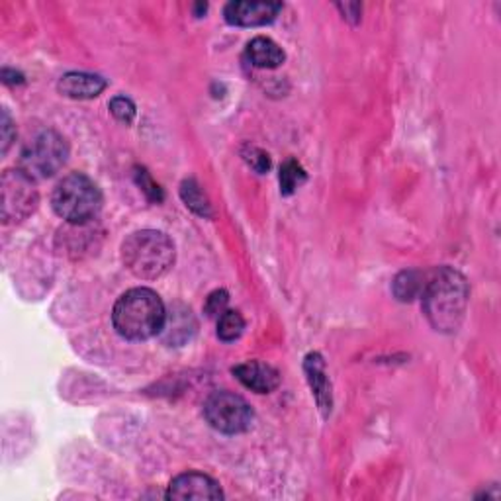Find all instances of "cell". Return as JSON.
Instances as JSON below:
<instances>
[{
    "mask_svg": "<svg viewBox=\"0 0 501 501\" xmlns=\"http://www.w3.org/2000/svg\"><path fill=\"white\" fill-rule=\"evenodd\" d=\"M421 296L429 323L441 333H455L465 320L470 296L465 276L451 267L433 271Z\"/></svg>",
    "mask_w": 501,
    "mask_h": 501,
    "instance_id": "cell-1",
    "label": "cell"
},
{
    "mask_svg": "<svg viewBox=\"0 0 501 501\" xmlns=\"http://www.w3.org/2000/svg\"><path fill=\"white\" fill-rule=\"evenodd\" d=\"M167 310L151 288H131L116 302L112 322L116 332L129 341H145L163 332Z\"/></svg>",
    "mask_w": 501,
    "mask_h": 501,
    "instance_id": "cell-2",
    "label": "cell"
},
{
    "mask_svg": "<svg viewBox=\"0 0 501 501\" xmlns=\"http://www.w3.org/2000/svg\"><path fill=\"white\" fill-rule=\"evenodd\" d=\"M122 261L141 281L161 279L175 265V243L163 231L141 230L124 241Z\"/></svg>",
    "mask_w": 501,
    "mask_h": 501,
    "instance_id": "cell-3",
    "label": "cell"
},
{
    "mask_svg": "<svg viewBox=\"0 0 501 501\" xmlns=\"http://www.w3.org/2000/svg\"><path fill=\"white\" fill-rule=\"evenodd\" d=\"M51 206L56 214L73 226L95 220L102 208V192L97 182L83 173H73L61 179L51 194Z\"/></svg>",
    "mask_w": 501,
    "mask_h": 501,
    "instance_id": "cell-4",
    "label": "cell"
},
{
    "mask_svg": "<svg viewBox=\"0 0 501 501\" xmlns=\"http://www.w3.org/2000/svg\"><path fill=\"white\" fill-rule=\"evenodd\" d=\"M69 157V145L56 129H44L34 136L22 151L20 169L36 179H49L63 169Z\"/></svg>",
    "mask_w": 501,
    "mask_h": 501,
    "instance_id": "cell-5",
    "label": "cell"
},
{
    "mask_svg": "<svg viewBox=\"0 0 501 501\" xmlns=\"http://www.w3.org/2000/svg\"><path fill=\"white\" fill-rule=\"evenodd\" d=\"M39 204L36 180L22 169L5 170L0 179V214L5 223H18L30 218Z\"/></svg>",
    "mask_w": 501,
    "mask_h": 501,
    "instance_id": "cell-6",
    "label": "cell"
},
{
    "mask_svg": "<svg viewBox=\"0 0 501 501\" xmlns=\"http://www.w3.org/2000/svg\"><path fill=\"white\" fill-rule=\"evenodd\" d=\"M204 417L216 431L226 435L245 433L253 425L255 414L245 398L233 392H214L204 404Z\"/></svg>",
    "mask_w": 501,
    "mask_h": 501,
    "instance_id": "cell-7",
    "label": "cell"
},
{
    "mask_svg": "<svg viewBox=\"0 0 501 501\" xmlns=\"http://www.w3.org/2000/svg\"><path fill=\"white\" fill-rule=\"evenodd\" d=\"M282 3H269V0H237L230 3L223 10L226 22L231 26H241V28H257V26H267L281 15Z\"/></svg>",
    "mask_w": 501,
    "mask_h": 501,
    "instance_id": "cell-8",
    "label": "cell"
},
{
    "mask_svg": "<svg viewBox=\"0 0 501 501\" xmlns=\"http://www.w3.org/2000/svg\"><path fill=\"white\" fill-rule=\"evenodd\" d=\"M167 499L189 501V499H202V501H216L223 499V492L220 484L206 476L202 472H184L177 476L169 486Z\"/></svg>",
    "mask_w": 501,
    "mask_h": 501,
    "instance_id": "cell-9",
    "label": "cell"
},
{
    "mask_svg": "<svg viewBox=\"0 0 501 501\" xmlns=\"http://www.w3.org/2000/svg\"><path fill=\"white\" fill-rule=\"evenodd\" d=\"M304 373H306L313 398L320 405L322 415L327 417L332 414V407H333V394H332V382H329V376L325 373V363L320 353L308 354L304 361Z\"/></svg>",
    "mask_w": 501,
    "mask_h": 501,
    "instance_id": "cell-10",
    "label": "cell"
},
{
    "mask_svg": "<svg viewBox=\"0 0 501 501\" xmlns=\"http://www.w3.org/2000/svg\"><path fill=\"white\" fill-rule=\"evenodd\" d=\"M231 373L245 388L253 390L257 394H269V392L279 388V384H281V374L276 373V368H272L265 363H259V361H249L243 364H237V366H233Z\"/></svg>",
    "mask_w": 501,
    "mask_h": 501,
    "instance_id": "cell-11",
    "label": "cell"
},
{
    "mask_svg": "<svg viewBox=\"0 0 501 501\" xmlns=\"http://www.w3.org/2000/svg\"><path fill=\"white\" fill-rule=\"evenodd\" d=\"M63 97L75 98V100H87L97 98L100 92L107 88V81L100 75L92 73H67L61 77L57 85Z\"/></svg>",
    "mask_w": 501,
    "mask_h": 501,
    "instance_id": "cell-12",
    "label": "cell"
},
{
    "mask_svg": "<svg viewBox=\"0 0 501 501\" xmlns=\"http://www.w3.org/2000/svg\"><path fill=\"white\" fill-rule=\"evenodd\" d=\"M196 332V320L189 308L175 306L173 312L167 313L163 325V339L169 345H182V343L190 341Z\"/></svg>",
    "mask_w": 501,
    "mask_h": 501,
    "instance_id": "cell-13",
    "label": "cell"
},
{
    "mask_svg": "<svg viewBox=\"0 0 501 501\" xmlns=\"http://www.w3.org/2000/svg\"><path fill=\"white\" fill-rule=\"evenodd\" d=\"M247 57H249V61H250V65H253V67L276 69L284 63L286 54H284V49L276 42H272L271 37L259 36V37L250 39V42H249Z\"/></svg>",
    "mask_w": 501,
    "mask_h": 501,
    "instance_id": "cell-14",
    "label": "cell"
},
{
    "mask_svg": "<svg viewBox=\"0 0 501 501\" xmlns=\"http://www.w3.org/2000/svg\"><path fill=\"white\" fill-rule=\"evenodd\" d=\"M425 274L417 271H404L402 274L395 276L394 281V294L400 302H412L414 298L421 296L425 286Z\"/></svg>",
    "mask_w": 501,
    "mask_h": 501,
    "instance_id": "cell-15",
    "label": "cell"
},
{
    "mask_svg": "<svg viewBox=\"0 0 501 501\" xmlns=\"http://www.w3.org/2000/svg\"><path fill=\"white\" fill-rule=\"evenodd\" d=\"M180 198L194 214L202 216V218L212 216V206H210L208 196L202 192L200 184H198L194 179H187L180 184Z\"/></svg>",
    "mask_w": 501,
    "mask_h": 501,
    "instance_id": "cell-16",
    "label": "cell"
},
{
    "mask_svg": "<svg viewBox=\"0 0 501 501\" xmlns=\"http://www.w3.org/2000/svg\"><path fill=\"white\" fill-rule=\"evenodd\" d=\"M306 182V170L296 159H288L281 167V192L284 196L294 194L296 189Z\"/></svg>",
    "mask_w": 501,
    "mask_h": 501,
    "instance_id": "cell-17",
    "label": "cell"
},
{
    "mask_svg": "<svg viewBox=\"0 0 501 501\" xmlns=\"http://www.w3.org/2000/svg\"><path fill=\"white\" fill-rule=\"evenodd\" d=\"M245 329V320L240 312L226 310L218 318V337L226 343L240 339Z\"/></svg>",
    "mask_w": 501,
    "mask_h": 501,
    "instance_id": "cell-18",
    "label": "cell"
},
{
    "mask_svg": "<svg viewBox=\"0 0 501 501\" xmlns=\"http://www.w3.org/2000/svg\"><path fill=\"white\" fill-rule=\"evenodd\" d=\"M241 155H243L245 163L250 169H255L259 175H265L271 170V157L267 151H262L261 148H255V145H245Z\"/></svg>",
    "mask_w": 501,
    "mask_h": 501,
    "instance_id": "cell-19",
    "label": "cell"
},
{
    "mask_svg": "<svg viewBox=\"0 0 501 501\" xmlns=\"http://www.w3.org/2000/svg\"><path fill=\"white\" fill-rule=\"evenodd\" d=\"M110 112L118 122L131 124L136 118V104L128 97H116L110 100Z\"/></svg>",
    "mask_w": 501,
    "mask_h": 501,
    "instance_id": "cell-20",
    "label": "cell"
},
{
    "mask_svg": "<svg viewBox=\"0 0 501 501\" xmlns=\"http://www.w3.org/2000/svg\"><path fill=\"white\" fill-rule=\"evenodd\" d=\"M136 179H138L139 189L143 190L145 196L149 198L151 202H161V200H163V190H161V187L149 177L148 170H145V169H138Z\"/></svg>",
    "mask_w": 501,
    "mask_h": 501,
    "instance_id": "cell-21",
    "label": "cell"
},
{
    "mask_svg": "<svg viewBox=\"0 0 501 501\" xmlns=\"http://www.w3.org/2000/svg\"><path fill=\"white\" fill-rule=\"evenodd\" d=\"M228 302H230V296L226 290H216V292L210 294L204 306L208 318H220V315L228 310Z\"/></svg>",
    "mask_w": 501,
    "mask_h": 501,
    "instance_id": "cell-22",
    "label": "cell"
},
{
    "mask_svg": "<svg viewBox=\"0 0 501 501\" xmlns=\"http://www.w3.org/2000/svg\"><path fill=\"white\" fill-rule=\"evenodd\" d=\"M12 131H15V128H12L10 116H8V112L5 110V112H3V155H6V151L10 149L12 138H15V134H12Z\"/></svg>",
    "mask_w": 501,
    "mask_h": 501,
    "instance_id": "cell-23",
    "label": "cell"
},
{
    "mask_svg": "<svg viewBox=\"0 0 501 501\" xmlns=\"http://www.w3.org/2000/svg\"><path fill=\"white\" fill-rule=\"evenodd\" d=\"M337 8L343 12V18L345 20H354L359 22V16H361V5H337Z\"/></svg>",
    "mask_w": 501,
    "mask_h": 501,
    "instance_id": "cell-24",
    "label": "cell"
}]
</instances>
